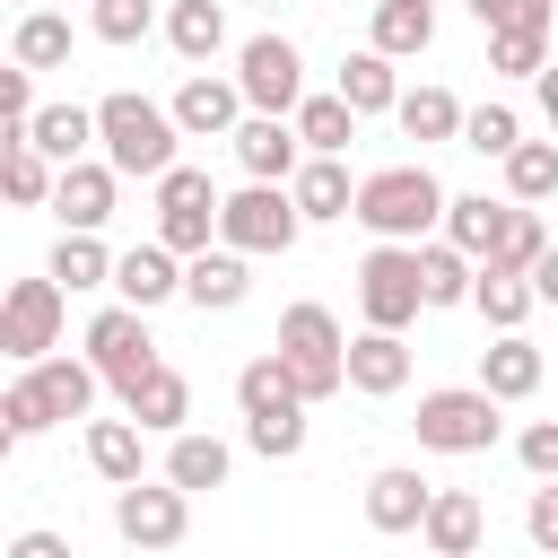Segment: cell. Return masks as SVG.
<instances>
[{"instance_id":"27","label":"cell","mask_w":558,"mask_h":558,"mask_svg":"<svg viewBox=\"0 0 558 558\" xmlns=\"http://www.w3.org/2000/svg\"><path fill=\"white\" fill-rule=\"evenodd\" d=\"M166 44L201 70V61H218L227 52V9L218 0H166Z\"/></svg>"},{"instance_id":"42","label":"cell","mask_w":558,"mask_h":558,"mask_svg":"<svg viewBox=\"0 0 558 558\" xmlns=\"http://www.w3.org/2000/svg\"><path fill=\"white\" fill-rule=\"evenodd\" d=\"M541 253H549V227H541V218H532V209L514 201V209H506V235H497V253H488V262H497V270H523V279H532V262H541Z\"/></svg>"},{"instance_id":"39","label":"cell","mask_w":558,"mask_h":558,"mask_svg":"<svg viewBox=\"0 0 558 558\" xmlns=\"http://www.w3.org/2000/svg\"><path fill=\"white\" fill-rule=\"evenodd\" d=\"M488 70L541 78V70H549V26H497V35H488Z\"/></svg>"},{"instance_id":"44","label":"cell","mask_w":558,"mask_h":558,"mask_svg":"<svg viewBox=\"0 0 558 558\" xmlns=\"http://www.w3.org/2000/svg\"><path fill=\"white\" fill-rule=\"evenodd\" d=\"M35 113H44V105H35V70L9 61V70H0V140H26Z\"/></svg>"},{"instance_id":"4","label":"cell","mask_w":558,"mask_h":558,"mask_svg":"<svg viewBox=\"0 0 558 558\" xmlns=\"http://www.w3.org/2000/svg\"><path fill=\"white\" fill-rule=\"evenodd\" d=\"M270 349L288 357V375L305 384V401H331V392L349 384V331H340V314L314 305V296H296V305L279 314V340H270Z\"/></svg>"},{"instance_id":"20","label":"cell","mask_w":558,"mask_h":558,"mask_svg":"<svg viewBox=\"0 0 558 558\" xmlns=\"http://www.w3.org/2000/svg\"><path fill=\"white\" fill-rule=\"evenodd\" d=\"M87 462H96V480H113V488H131V480H148V427L122 410V418H87Z\"/></svg>"},{"instance_id":"32","label":"cell","mask_w":558,"mask_h":558,"mask_svg":"<svg viewBox=\"0 0 558 558\" xmlns=\"http://www.w3.org/2000/svg\"><path fill=\"white\" fill-rule=\"evenodd\" d=\"M227 471H235V453H227L218 436H192V427H183V436L166 445V480L192 488V497H201V488H227Z\"/></svg>"},{"instance_id":"31","label":"cell","mask_w":558,"mask_h":558,"mask_svg":"<svg viewBox=\"0 0 558 558\" xmlns=\"http://www.w3.org/2000/svg\"><path fill=\"white\" fill-rule=\"evenodd\" d=\"M462 96L453 87H401V105H392V122L410 131V140H462Z\"/></svg>"},{"instance_id":"47","label":"cell","mask_w":558,"mask_h":558,"mask_svg":"<svg viewBox=\"0 0 558 558\" xmlns=\"http://www.w3.org/2000/svg\"><path fill=\"white\" fill-rule=\"evenodd\" d=\"M514 462H523L532 480H558V418H532V427L514 436Z\"/></svg>"},{"instance_id":"30","label":"cell","mask_w":558,"mask_h":558,"mask_svg":"<svg viewBox=\"0 0 558 558\" xmlns=\"http://www.w3.org/2000/svg\"><path fill=\"white\" fill-rule=\"evenodd\" d=\"M366 44L392 52V61L427 52V44H436V0H375V35H366Z\"/></svg>"},{"instance_id":"37","label":"cell","mask_w":558,"mask_h":558,"mask_svg":"<svg viewBox=\"0 0 558 558\" xmlns=\"http://www.w3.org/2000/svg\"><path fill=\"white\" fill-rule=\"evenodd\" d=\"M418 279H427V305H471V288H480V262L462 253V244H418Z\"/></svg>"},{"instance_id":"8","label":"cell","mask_w":558,"mask_h":558,"mask_svg":"<svg viewBox=\"0 0 558 558\" xmlns=\"http://www.w3.org/2000/svg\"><path fill=\"white\" fill-rule=\"evenodd\" d=\"M61 314H70V288L44 270V279H17L9 296H0V357H17V366H35V357H52L61 349Z\"/></svg>"},{"instance_id":"52","label":"cell","mask_w":558,"mask_h":558,"mask_svg":"<svg viewBox=\"0 0 558 558\" xmlns=\"http://www.w3.org/2000/svg\"><path fill=\"white\" fill-rule=\"evenodd\" d=\"M262 9H279V0H262Z\"/></svg>"},{"instance_id":"43","label":"cell","mask_w":558,"mask_h":558,"mask_svg":"<svg viewBox=\"0 0 558 558\" xmlns=\"http://www.w3.org/2000/svg\"><path fill=\"white\" fill-rule=\"evenodd\" d=\"M87 26H96V44H140L157 26V0H96Z\"/></svg>"},{"instance_id":"33","label":"cell","mask_w":558,"mask_h":558,"mask_svg":"<svg viewBox=\"0 0 558 558\" xmlns=\"http://www.w3.org/2000/svg\"><path fill=\"white\" fill-rule=\"evenodd\" d=\"M9 61H17V70H61V61H70V17H61V9H26L17 35H9Z\"/></svg>"},{"instance_id":"25","label":"cell","mask_w":558,"mask_h":558,"mask_svg":"<svg viewBox=\"0 0 558 558\" xmlns=\"http://www.w3.org/2000/svg\"><path fill=\"white\" fill-rule=\"evenodd\" d=\"M506 209H514V201L453 192V201H445V244H462L471 262H488V253H497V235H506Z\"/></svg>"},{"instance_id":"26","label":"cell","mask_w":558,"mask_h":558,"mask_svg":"<svg viewBox=\"0 0 558 558\" xmlns=\"http://www.w3.org/2000/svg\"><path fill=\"white\" fill-rule=\"evenodd\" d=\"M480 384H488L497 401H532V392H541V349H532L523 331H497V349H480Z\"/></svg>"},{"instance_id":"21","label":"cell","mask_w":558,"mask_h":558,"mask_svg":"<svg viewBox=\"0 0 558 558\" xmlns=\"http://www.w3.org/2000/svg\"><path fill=\"white\" fill-rule=\"evenodd\" d=\"M480 532H488L480 497H471V488H436V506H427V523H418L427 558H471V549H480Z\"/></svg>"},{"instance_id":"38","label":"cell","mask_w":558,"mask_h":558,"mask_svg":"<svg viewBox=\"0 0 558 558\" xmlns=\"http://www.w3.org/2000/svg\"><path fill=\"white\" fill-rule=\"evenodd\" d=\"M471 305H480L497 331H523V314L541 305V288H532L523 270H497V262H480V288H471Z\"/></svg>"},{"instance_id":"10","label":"cell","mask_w":558,"mask_h":558,"mask_svg":"<svg viewBox=\"0 0 558 558\" xmlns=\"http://www.w3.org/2000/svg\"><path fill=\"white\" fill-rule=\"evenodd\" d=\"M209 235H218V192H209V174H201V166H166V174H157V244H174V253L192 262V253H209Z\"/></svg>"},{"instance_id":"19","label":"cell","mask_w":558,"mask_h":558,"mask_svg":"<svg viewBox=\"0 0 558 558\" xmlns=\"http://www.w3.org/2000/svg\"><path fill=\"white\" fill-rule=\"evenodd\" d=\"M410 384V349H401V331H357L349 340V392H366V401H392Z\"/></svg>"},{"instance_id":"7","label":"cell","mask_w":558,"mask_h":558,"mask_svg":"<svg viewBox=\"0 0 558 558\" xmlns=\"http://www.w3.org/2000/svg\"><path fill=\"white\" fill-rule=\"evenodd\" d=\"M427 305V279H418V244H375L357 262V314L375 331H410Z\"/></svg>"},{"instance_id":"13","label":"cell","mask_w":558,"mask_h":558,"mask_svg":"<svg viewBox=\"0 0 558 558\" xmlns=\"http://www.w3.org/2000/svg\"><path fill=\"white\" fill-rule=\"evenodd\" d=\"M235 166H244V183H296V166H305L296 113H244L235 122Z\"/></svg>"},{"instance_id":"29","label":"cell","mask_w":558,"mask_h":558,"mask_svg":"<svg viewBox=\"0 0 558 558\" xmlns=\"http://www.w3.org/2000/svg\"><path fill=\"white\" fill-rule=\"evenodd\" d=\"M0 192H9L17 209H44V201L61 192V166H52L35 140H0Z\"/></svg>"},{"instance_id":"36","label":"cell","mask_w":558,"mask_h":558,"mask_svg":"<svg viewBox=\"0 0 558 558\" xmlns=\"http://www.w3.org/2000/svg\"><path fill=\"white\" fill-rule=\"evenodd\" d=\"M113 262H122V253H105L96 235L61 227V244H52V262H44V270H52V279H61L70 296H78V288H113Z\"/></svg>"},{"instance_id":"3","label":"cell","mask_w":558,"mask_h":558,"mask_svg":"<svg viewBox=\"0 0 558 558\" xmlns=\"http://www.w3.org/2000/svg\"><path fill=\"white\" fill-rule=\"evenodd\" d=\"M174 140H183L174 105H148V96H131V87L96 105V148H105V166H113V174L157 183L166 166H183V157H174Z\"/></svg>"},{"instance_id":"6","label":"cell","mask_w":558,"mask_h":558,"mask_svg":"<svg viewBox=\"0 0 558 558\" xmlns=\"http://www.w3.org/2000/svg\"><path fill=\"white\" fill-rule=\"evenodd\" d=\"M296 227H305V209L288 183H244L218 201V244H235V253H288Z\"/></svg>"},{"instance_id":"2","label":"cell","mask_w":558,"mask_h":558,"mask_svg":"<svg viewBox=\"0 0 558 558\" xmlns=\"http://www.w3.org/2000/svg\"><path fill=\"white\" fill-rule=\"evenodd\" d=\"M445 183L427 166H375L357 174V227L375 244H427V227H445Z\"/></svg>"},{"instance_id":"34","label":"cell","mask_w":558,"mask_h":558,"mask_svg":"<svg viewBox=\"0 0 558 558\" xmlns=\"http://www.w3.org/2000/svg\"><path fill=\"white\" fill-rule=\"evenodd\" d=\"M340 96H349L357 113H392V105H401L392 52H375V44H366V52H349V61H340Z\"/></svg>"},{"instance_id":"15","label":"cell","mask_w":558,"mask_h":558,"mask_svg":"<svg viewBox=\"0 0 558 558\" xmlns=\"http://www.w3.org/2000/svg\"><path fill=\"white\" fill-rule=\"evenodd\" d=\"M113 192H122V174H113V166H96V157H78V166H61L52 218H61V227H78V235H105V218H113Z\"/></svg>"},{"instance_id":"16","label":"cell","mask_w":558,"mask_h":558,"mask_svg":"<svg viewBox=\"0 0 558 558\" xmlns=\"http://www.w3.org/2000/svg\"><path fill=\"white\" fill-rule=\"evenodd\" d=\"M113 288H122V305H140V314H157L166 296H183V253L174 244H131L122 262H113Z\"/></svg>"},{"instance_id":"40","label":"cell","mask_w":558,"mask_h":558,"mask_svg":"<svg viewBox=\"0 0 558 558\" xmlns=\"http://www.w3.org/2000/svg\"><path fill=\"white\" fill-rule=\"evenodd\" d=\"M462 148H480V157L506 166V157L523 148V113H514V105H471V113H462Z\"/></svg>"},{"instance_id":"5","label":"cell","mask_w":558,"mask_h":558,"mask_svg":"<svg viewBox=\"0 0 558 558\" xmlns=\"http://www.w3.org/2000/svg\"><path fill=\"white\" fill-rule=\"evenodd\" d=\"M497 410H506V401H497L488 384H445V392H418V418H410V427H418L427 453H488L497 427H506Z\"/></svg>"},{"instance_id":"49","label":"cell","mask_w":558,"mask_h":558,"mask_svg":"<svg viewBox=\"0 0 558 558\" xmlns=\"http://www.w3.org/2000/svg\"><path fill=\"white\" fill-rule=\"evenodd\" d=\"M9 558H70V541L35 523V532H17V541H9Z\"/></svg>"},{"instance_id":"22","label":"cell","mask_w":558,"mask_h":558,"mask_svg":"<svg viewBox=\"0 0 558 558\" xmlns=\"http://www.w3.org/2000/svg\"><path fill=\"white\" fill-rule=\"evenodd\" d=\"M235 401H244V418H288V410H314V401H305V384L288 375V357H279V349H262V357L235 375Z\"/></svg>"},{"instance_id":"46","label":"cell","mask_w":558,"mask_h":558,"mask_svg":"<svg viewBox=\"0 0 558 558\" xmlns=\"http://www.w3.org/2000/svg\"><path fill=\"white\" fill-rule=\"evenodd\" d=\"M462 9H471L488 35H497V26H549V17H558V0H462Z\"/></svg>"},{"instance_id":"51","label":"cell","mask_w":558,"mask_h":558,"mask_svg":"<svg viewBox=\"0 0 558 558\" xmlns=\"http://www.w3.org/2000/svg\"><path fill=\"white\" fill-rule=\"evenodd\" d=\"M532 87H541V113H549V131H558V61H549V70L532 78Z\"/></svg>"},{"instance_id":"23","label":"cell","mask_w":558,"mask_h":558,"mask_svg":"<svg viewBox=\"0 0 558 558\" xmlns=\"http://www.w3.org/2000/svg\"><path fill=\"white\" fill-rule=\"evenodd\" d=\"M122 410H131L148 436H183V418H192V384H183L174 366H148V375L122 392Z\"/></svg>"},{"instance_id":"28","label":"cell","mask_w":558,"mask_h":558,"mask_svg":"<svg viewBox=\"0 0 558 558\" xmlns=\"http://www.w3.org/2000/svg\"><path fill=\"white\" fill-rule=\"evenodd\" d=\"M357 122H366V113H357V105H349L340 87H331V96H305V105H296V140H305V157H340V148L357 140Z\"/></svg>"},{"instance_id":"45","label":"cell","mask_w":558,"mask_h":558,"mask_svg":"<svg viewBox=\"0 0 558 558\" xmlns=\"http://www.w3.org/2000/svg\"><path fill=\"white\" fill-rule=\"evenodd\" d=\"M244 445H253L262 462H288V453H305V410H288V418H244Z\"/></svg>"},{"instance_id":"12","label":"cell","mask_w":558,"mask_h":558,"mask_svg":"<svg viewBox=\"0 0 558 558\" xmlns=\"http://www.w3.org/2000/svg\"><path fill=\"white\" fill-rule=\"evenodd\" d=\"M87 357H96V375H105L113 392H131L148 366H166L157 340H148V314H140V305H105V314L87 323Z\"/></svg>"},{"instance_id":"14","label":"cell","mask_w":558,"mask_h":558,"mask_svg":"<svg viewBox=\"0 0 558 558\" xmlns=\"http://www.w3.org/2000/svg\"><path fill=\"white\" fill-rule=\"evenodd\" d=\"M253 105H244V87L235 78H209V70H192L183 87H174V122H183V140H235V122H244Z\"/></svg>"},{"instance_id":"41","label":"cell","mask_w":558,"mask_h":558,"mask_svg":"<svg viewBox=\"0 0 558 558\" xmlns=\"http://www.w3.org/2000/svg\"><path fill=\"white\" fill-rule=\"evenodd\" d=\"M506 192L532 209V201H549L558 192V140H523L514 157H506Z\"/></svg>"},{"instance_id":"24","label":"cell","mask_w":558,"mask_h":558,"mask_svg":"<svg viewBox=\"0 0 558 558\" xmlns=\"http://www.w3.org/2000/svg\"><path fill=\"white\" fill-rule=\"evenodd\" d=\"M288 192H296L305 227H314V218H357V183H349V166H340V157H305Z\"/></svg>"},{"instance_id":"50","label":"cell","mask_w":558,"mask_h":558,"mask_svg":"<svg viewBox=\"0 0 558 558\" xmlns=\"http://www.w3.org/2000/svg\"><path fill=\"white\" fill-rule=\"evenodd\" d=\"M532 288H541V305H558V244L532 262Z\"/></svg>"},{"instance_id":"17","label":"cell","mask_w":558,"mask_h":558,"mask_svg":"<svg viewBox=\"0 0 558 558\" xmlns=\"http://www.w3.org/2000/svg\"><path fill=\"white\" fill-rule=\"evenodd\" d=\"M253 253H235V244H209V253H192L183 262V296L201 305V314H235L244 296H253V270H244Z\"/></svg>"},{"instance_id":"48","label":"cell","mask_w":558,"mask_h":558,"mask_svg":"<svg viewBox=\"0 0 558 558\" xmlns=\"http://www.w3.org/2000/svg\"><path fill=\"white\" fill-rule=\"evenodd\" d=\"M523 532H532V549H541V558H558V480H541V488H532Z\"/></svg>"},{"instance_id":"9","label":"cell","mask_w":558,"mask_h":558,"mask_svg":"<svg viewBox=\"0 0 558 558\" xmlns=\"http://www.w3.org/2000/svg\"><path fill=\"white\" fill-rule=\"evenodd\" d=\"M113 532L131 541V549H174L183 532H192V488H174V480H131V488H113Z\"/></svg>"},{"instance_id":"35","label":"cell","mask_w":558,"mask_h":558,"mask_svg":"<svg viewBox=\"0 0 558 558\" xmlns=\"http://www.w3.org/2000/svg\"><path fill=\"white\" fill-rule=\"evenodd\" d=\"M26 140H35L52 166H78V157H87V140H96V105H44Z\"/></svg>"},{"instance_id":"11","label":"cell","mask_w":558,"mask_h":558,"mask_svg":"<svg viewBox=\"0 0 558 558\" xmlns=\"http://www.w3.org/2000/svg\"><path fill=\"white\" fill-rule=\"evenodd\" d=\"M235 87H244L253 113H296V105H305V52H296L288 35H253V44L235 52Z\"/></svg>"},{"instance_id":"1","label":"cell","mask_w":558,"mask_h":558,"mask_svg":"<svg viewBox=\"0 0 558 558\" xmlns=\"http://www.w3.org/2000/svg\"><path fill=\"white\" fill-rule=\"evenodd\" d=\"M96 357H35L9 392H0V436L9 445H26V436H44L52 418H87L96 410Z\"/></svg>"},{"instance_id":"18","label":"cell","mask_w":558,"mask_h":558,"mask_svg":"<svg viewBox=\"0 0 558 558\" xmlns=\"http://www.w3.org/2000/svg\"><path fill=\"white\" fill-rule=\"evenodd\" d=\"M427 506H436V480H418L410 462H384V471L366 480V523H375V532H418Z\"/></svg>"}]
</instances>
